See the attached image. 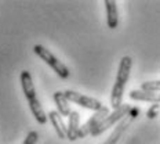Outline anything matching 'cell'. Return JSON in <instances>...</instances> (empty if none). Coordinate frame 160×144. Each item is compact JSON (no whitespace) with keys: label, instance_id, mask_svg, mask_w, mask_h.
I'll list each match as a JSON object with an SVG mask.
<instances>
[{"label":"cell","instance_id":"7a4b0ae2","mask_svg":"<svg viewBox=\"0 0 160 144\" xmlns=\"http://www.w3.org/2000/svg\"><path fill=\"white\" fill-rule=\"evenodd\" d=\"M21 86L22 90H24V94L28 100V105L31 108V112L33 114L35 119L38 120L40 125H44L47 122V115H46L44 109L42 107V103L36 96V89L35 85H33V80H32V75L29 71H22L21 72Z\"/></svg>","mask_w":160,"mask_h":144},{"label":"cell","instance_id":"6da1fadb","mask_svg":"<svg viewBox=\"0 0 160 144\" xmlns=\"http://www.w3.org/2000/svg\"><path fill=\"white\" fill-rule=\"evenodd\" d=\"M131 67H132V58L130 56H124L120 60L118 75H116L115 85H113L111 93V105L115 109H118L119 107L123 105V94H124L126 83H127L130 78Z\"/></svg>","mask_w":160,"mask_h":144},{"label":"cell","instance_id":"5bb4252c","mask_svg":"<svg viewBox=\"0 0 160 144\" xmlns=\"http://www.w3.org/2000/svg\"><path fill=\"white\" fill-rule=\"evenodd\" d=\"M38 140H39V133L36 132V130H31V132L26 135V137H25V140H24V143L22 144H36L38 143Z\"/></svg>","mask_w":160,"mask_h":144},{"label":"cell","instance_id":"8992f818","mask_svg":"<svg viewBox=\"0 0 160 144\" xmlns=\"http://www.w3.org/2000/svg\"><path fill=\"white\" fill-rule=\"evenodd\" d=\"M108 115H109V108L108 107H102L101 109L95 111L91 116H90V119L84 123V125L80 126L79 133H78V139H83V137H86L87 135H91L92 129H94L97 125H99V123H101Z\"/></svg>","mask_w":160,"mask_h":144},{"label":"cell","instance_id":"9c48e42d","mask_svg":"<svg viewBox=\"0 0 160 144\" xmlns=\"http://www.w3.org/2000/svg\"><path fill=\"white\" fill-rule=\"evenodd\" d=\"M132 119H134V116L130 115V114H128V115L126 116L124 119L120 120V123H119L118 126H116V129L113 130V133L108 137V140H106L104 144H116V143H118V141H119V139L122 137V135L126 132V129H127L128 126H130V123H131V120H132Z\"/></svg>","mask_w":160,"mask_h":144},{"label":"cell","instance_id":"7c38bea8","mask_svg":"<svg viewBox=\"0 0 160 144\" xmlns=\"http://www.w3.org/2000/svg\"><path fill=\"white\" fill-rule=\"evenodd\" d=\"M52 99H54V103L57 105V108H58V112L61 114V116H68L71 115V105H69V101L68 99L65 97L64 92H55L54 96H52Z\"/></svg>","mask_w":160,"mask_h":144},{"label":"cell","instance_id":"ba28073f","mask_svg":"<svg viewBox=\"0 0 160 144\" xmlns=\"http://www.w3.org/2000/svg\"><path fill=\"white\" fill-rule=\"evenodd\" d=\"M105 10H106L108 28L116 29L119 24V14H118V4H116L115 0H105Z\"/></svg>","mask_w":160,"mask_h":144},{"label":"cell","instance_id":"277c9868","mask_svg":"<svg viewBox=\"0 0 160 144\" xmlns=\"http://www.w3.org/2000/svg\"><path fill=\"white\" fill-rule=\"evenodd\" d=\"M130 111H131V107H130L128 104H123L122 107H119L118 109H115L112 114H109L106 118L102 120L99 125H97L94 129H92L91 132V136H99L102 135V133L105 132V130H108L109 128H112L113 125H116V123H119L122 119H124L126 116L130 114Z\"/></svg>","mask_w":160,"mask_h":144},{"label":"cell","instance_id":"9a60e30c","mask_svg":"<svg viewBox=\"0 0 160 144\" xmlns=\"http://www.w3.org/2000/svg\"><path fill=\"white\" fill-rule=\"evenodd\" d=\"M160 112V105L159 104H153L151 108L148 109V112H146V116H148L149 119H153L158 116V114Z\"/></svg>","mask_w":160,"mask_h":144},{"label":"cell","instance_id":"3957f363","mask_svg":"<svg viewBox=\"0 0 160 144\" xmlns=\"http://www.w3.org/2000/svg\"><path fill=\"white\" fill-rule=\"evenodd\" d=\"M33 51H35V54L40 57V58L43 60V61L46 62L48 67H51L52 71H54L57 75L59 76V78L62 79H66L69 76V69L68 67H66L64 62H61L57 57L52 54L51 51H50L48 49H46L44 46L42 45H36L35 47H33Z\"/></svg>","mask_w":160,"mask_h":144},{"label":"cell","instance_id":"8fae6325","mask_svg":"<svg viewBox=\"0 0 160 144\" xmlns=\"http://www.w3.org/2000/svg\"><path fill=\"white\" fill-rule=\"evenodd\" d=\"M80 129V114L78 111H72L69 115V123H68V135L66 139L75 141L78 140V133Z\"/></svg>","mask_w":160,"mask_h":144},{"label":"cell","instance_id":"52a82bcc","mask_svg":"<svg viewBox=\"0 0 160 144\" xmlns=\"http://www.w3.org/2000/svg\"><path fill=\"white\" fill-rule=\"evenodd\" d=\"M47 118L51 122L52 128H54L57 136L59 139H66V135H68V126L64 123V119H62L61 114L58 111H50L47 114Z\"/></svg>","mask_w":160,"mask_h":144},{"label":"cell","instance_id":"4fadbf2b","mask_svg":"<svg viewBox=\"0 0 160 144\" xmlns=\"http://www.w3.org/2000/svg\"><path fill=\"white\" fill-rule=\"evenodd\" d=\"M141 90L151 93H160V80H149L141 85Z\"/></svg>","mask_w":160,"mask_h":144},{"label":"cell","instance_id":"30bf717a","mask_svg":"<svg viewBox=\"0 0 160 144\" xmlns=\"http://www.w3.org/2000/svg\"><path fill=\"white\" fill-rule=\"evenodd\" d=\"M130 99L135 101H146L153 103V104H160V93H151L144 92V90H131L130 92Z\"/></svg>","mask_w":160,"mask_h":144},{"label":"cell","instance_id":"5b68a950","mask_svg":"<svg viewBox=\"0 0 160 144\" xmlns=\"http://www.w3.org/2000/svg\"><path fill=\"white\" fill-rule=\"evenodd\" d=\"M64 94H65L66 99H68V101L75 103V104L83 107V108L92 109V111H98V109H101L102 107H104L99 100L94 99V97H88L86 94H82V93L75 92V90H65Z\"/></svg>","mask_w":160,"mask_h":144}]
</instances>
